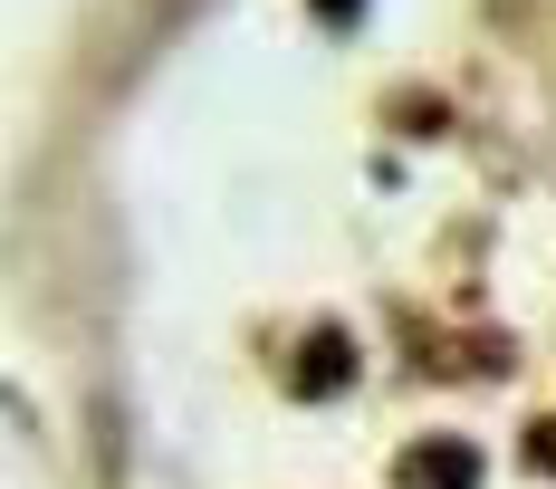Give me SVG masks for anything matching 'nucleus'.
I'll list each match as a JSON object with an SVG mask.
<instances>
[{"label":"nucleus","mask_w":556,"mask_h":489,"mask_svg":"<svg viewBox=\"0 0 556 489\" xmlns=\"http://www.w3.org/2000/svg\"><path fill=\"white\" fill-rule=\"evenodd\" d=\"M355 384V336L345 326H317L307 346H298V365H288V393H307V403H327Z\"/></svg>","instance_id":"f257e3e1"},{"label":"nucleus","mask_w":556,"mask_h":489,"mask_svg":"<svg viewBox=\"0 0 556 489\" xmlns=\"http://www.w3.org/2000/svg\"><path fill=\"white\" fill-rule=\"evenodd\" d=\"M528 461H538V471H556V413H547V423H528Z\"/></svg>","instance_id":"7ed1b4c3"},{"label":"nucleus","mask_w":556,"mask_h":489,"mask_svg":"<svg viewBox=\"0 0 556 489\" xmlns=\"http://www.w3.org/2000/svg\"><path fill=\"white\" fill-rule=\"evenodd\" d=\"M393 480L403 489H480V451L451 441V432H432V441H413V451L393 461Z\"/></svg>","instance_id":"f03ea898"},{"label":"nucleus","mask_w":556,"mask_h":489,"mask_svg":"<svg viewBox=\"0 0 556 489\" xmlns=\"http://www.w3.org/2000/svg\"><path fill=\"white\" fill-rule=\"evenodd\" d=\"M355 10H365V0H317V20H355Z\"/></svg>","instance_id":"20e7f679"}]
</instances>
